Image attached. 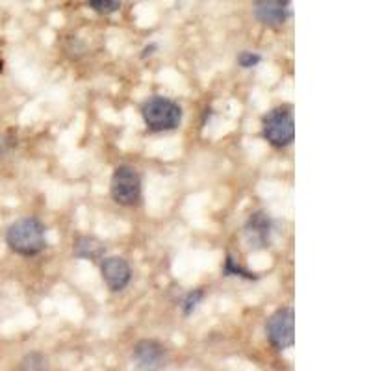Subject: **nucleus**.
Segmentation results:
<instances>
[{"label":"nucleus","instance_id":"obj_1","mask_svg":"<svg viewBox=\"0 0 371 371\" xmlns=\"http://www.w3.org/2000/svg\"><path fill=\"white\" fill-rule=\"evenodd\" d=\"M6 244L21 256H36L47 247L45 225L36 218H22L11 223L6 232Z\"/></svg>","mask_w":371,"mask_h":371},{"label":"nucleus","instance_id":"obj_2","mask_svg":"<svg viewBox=\"0 0 371 371\" xmlns=\"http://www.w3.org/2000/svg\"><path fill=\"white\" fill-rule=\"evenodd\" d=\"M141 115L153 132H167L175 130L182 122V108L167 97H153L141 108Z\"/></svg>","mask_w":371,"mask_h":371},{"label":"nucleus","instance_id":"obj_3","mask_svg":"<svg viewBox=\"0 0 371 371\" xmlns=\"http://www.w3.org/2000/svg\"><path fill=\"white\" fill-rule=\"evenodd\" d=\"M262 132L267 144L276 148H284L295 139V121L292 106H279L267 111L262 119Z\"/></svg>","mask_w":371,"mask_h":371},{"label":"nucleus","instance_id":"obj_4","mask_svg":"<svg viewBox=\"0 0 371 371\" xmlns=\"http://www.w3.org/2000/svg\"><path fill=\"white\" fill-rule=\"evenodd\" d=\"M111 199L121 206H134L141 199V176L130 165H119L110 182Z\"/></svg>","mask_w":371,"mask_h":371},{"label":"nucleus","instance_id":"obj_5","mask_svg":"<svg viewBox=\"0 0 371 371\" xmlns=\"http://www.w3.org/2000/svg\"><path fill=\"white\" fill-rule=\"evenodd\" d=\"M265 336L276 351H286L295 344V314L293 308H279L265 323Z\"/></svg>","mask_w":371,"mask_h":371},{"label":"nucleus","instance_id":"obj_6","mask_svg":"<svg viewBox=\"0 0 371 371\" xmlns=\"http://www.w3.org/2000/svg\"><path fill=\"white\" fill-rule=\"evenodd\" d=\"M102 281L106 282L110 292H122L132 281V270L125 258L121 256H108L101 262Z\"/></svg>","mask_w":371,"mask_h":371},{"label":"nucleus","instance_id":"obj_7","mask_svg":"<svg viewBox=\"0 0 371 371\" xmlns=\"http://www.w3.org/2000/svg\"><path fill=\"white\" fill-rule=\"evenodd\" d=\"M255 15L267 28L284 27L290 17V0H255Z\"/></svg>","mask_w":371,"mask_h":371},{"label":"nucleus","instance_id":"obj_8","mask_svg":"<svg viewBox=\"0 0 371 371\" xmlns=\"http://www.w3.org/2000/svg\"><path fill=\"white\" fill-rule=\"evenodd\" d=\"M134 360L141 370H162L167 362V351L156 340H141L134 347Z\"/></svg>","mask_w":371,"mask_h":371},{"label":"nucleus","instance_id":"obj_9","mask_svg":"<svg viewBox=\"0 0 371 371\" xmlns=\"http://www.w3.org/2000/svg\"><path fill=\"white\" fill-rule=\"evenodd\" d=\"M273 232V221L265 212L251 214L249 221L245 223V238L249 247H267Z\"/></svg>","mask_w":371,"mask_h":371},{"label":"nucleus","instance_id":"obj_10","mask_svg":"<svg viewBox=\"0 0 371 371\" xmlns=\"http://www.w3.org/2000/svg\"><path fill=\"white\" fill-rule=\"evenodd\" d=\"M74 256L76 258H84V260H91V262H99V260L104 258V245L102 241H99L93 236H82V238L76 239L74 244Z\"/></svg>","mask_w":371,"mask_h":371},{"label":"nucleus","instance_id":"obj_11","mask_svg":"<svg viewBox=\"0 0 371 371\" xmlns=\"http://www.w3.org/2000/svg\"><path fill=\"white\" fill-rule=\"evenodd\" d=\"M223 273H225L227 276H244V279H247V281H256V279H258L255 273H251L249 270L241 267V265H239L238 262H236V260H234L230 255H228L227 260H225V267H223Z\"/></svg>","mask_w":371,"mask_h":371},{"label":"nucleus","instance_id":"obj_12","mask_svg":"<svg viewBox=\"0 0 371 371\" xmlns=\"http://www.w3.org/2000/svg\"><path fill=\"white\" fill-rule=\"evenodd\" d=\"M88 6L99 15H111L121 8V0H88Z\"/></svg>","mask_w":371,"mask_h":371},{"label":"nucleus","instance_id":"obj_13","mask_svg":"<svg viewBox=\"0 0 371 371\" xmlns=\"http://www.w3.org/2000/svg\"><path fill=\"white\" fill-rule=\"evenodd\" d=\"M202 297H204L202 290H193V292H190L184 297V301H182V312H184V316H191V314L195 312V308L199 307Z\"/></svg>","mask_w":371,"mask_h":371},{"label":"nucleus","instance_id":"obj_14","mask_svg":"<svg viewBox=\"0 0 371 371\" xmlns=\"http://www.w3.org/2000/svg\"><path fill=\"white\" fill-rule=\"evenodd\" d=\"M22 370H45L47 368V358L39 353H32L28 355L21 364Z\"/></svg>","mask_w":371,"mask_h":371},{"label":"nucleus","instance_id":"obj_15","mask_svg":"<svg viewBox=\"0 0 371 371\" xmlns=\"http://www.w3.org/2000/svg\"><path fill=\"white\" fill-rule=\"evenodd\" d=\"M260 62H262V56L256 52H249V50H244V52L238 56V65L239 67H244V69H253Z\"/></svg>","mask_w":371,"mask_h":371},{"label":"nucleus","instance_id":"obj_16","mask_svg":"<svg viewBox=\"0 0 371 371\" xmlns=\"http://www.w3.org/2000/svg\"><path fill=\"white\" fill-rule=\"evenodd\" d=\"M154 48H156V45H150V47L145 48V50H144V58H145V56H150V54H153L150 50H154Z\"/></svg>","mask_w":371,"mask_h":371},{"label":"nucleus","instance_id":"obj_17","mask_svg":"<svg viewBox=\"0 0 371 371\" xmlns=\"http://www.w3.org/2000/svg\"><path fill=\"white\" fill-rule=\"evenodd\" d=\"M2 67H4V64H2V59H0V73H2Z\"/></svg>","mask_w":371,"mask_h":371}]
</instances>
